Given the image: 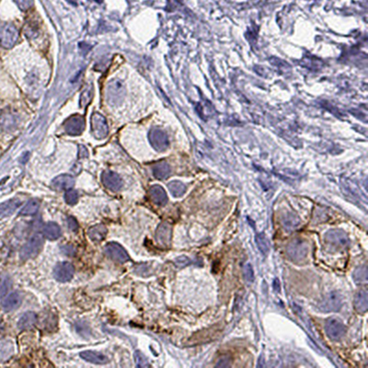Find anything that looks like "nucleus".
Wrapping results in <instances>:
<instances>
[{"mask_svg":"<svg viewBox=\"0 0 368 368\" xmlns=\"http://www.w3.org/2000/svg\"><path fill=\"white\" fill-rule=\"evenodd\" d=\"M104 252L110 259L117 261L120 263H125L130 259L127 251L116 242H110L104 247Z\"/></svg>","mask_w":368,"mask_h":368,"instance_id":"0eeeda50","label":"nucleus"},{"mask_svg":"<svg viewBox=\"0 0 368 368\" xmlns=\"http://www.w3.org/2000/svg\"><path fill=\"white\" fill-rule=\"evenodd\" d=\"M309 245L301 239H295L288 244L286 253L289 259L294 262H299L306 259L309 254Z\"/></svg>","mask_w":368,"mask_h":368,"instance_id":"20e7f679","label":"nucleus"},{"mask_svg":"<svg viewBox=\"0 0 368 368\" xmlns=\"http://www.w3.org/2000/svg\"><path fill=\"white\" fill-rule=\"evenodd\" d=\"M353 280L356 284H363L368 281V267L367 265H362L356 268L352 274Z\"/></svg>","mask_w":368,"mask_h":368,"instance_id":"c85d7f7f","label":"nucleus"},{"mask_svg":"<svg viewBox=\"0 0 368 368\" xmlns=\"http://www.w3.org/2000/svg\"><path fill=\"white\" fill-rule=\"evenodd\" d=\"M19 37L17 28L11 23H2L0 25V45L5 49L12 48Z\"/></svg>","mask_w":368,"mask_h":368,"instance_id":"7ed1b4c3","label":"nucleus"},{"mask_svg":"<svg viewBox=\"0 0 368 368\" xmlns=\"http://www.w3.org/2000/svg\"><path fill=\"white\" fill-rule=\"evenodd\" d=\"M18 126V116L11 110H4L0 115V126L6 131L14 130Z\"/></svg>","mask_w":368,"mask_h":368,"instance_id":"2eb2a0df","label":"nucleus"},{"mask_svg":"<svg viewBox=\"0 0 368 368\" xmlns=\"http://www.w3.org/2000/svg\"><path fill=\"white\" fill-rule=\"evenodd\" d=\"M92 131L96 139H103L109 134V126L106 118L99 112H94L92 116Z\"/></svg>","mask_w":368,"mask_h":368,"instance_id":"39448f33","label":"nucleus"},{"mask_svg":"<svg viewBox=\"0 0 368 368\" xmlns=\"http://www.w3.org/2000/svg\"><path fill=\"white\" fill-rule=\"evenodd\" d=\"M149 196L152 202L158 205H165L167 202V193L159 185H154L151 187Z\"/></svg>","mask_w":368,"mask_h":368,"instance_id":"6ab92c4d","label":"nucleus"},{"mask_svg":"<svg viewBox=\"0 0 368 368\" xmlns=\"http://www.w3.org/2000/svg\"><path fill=\"white\" fill-rule=\"evenodd\" d=\"M256 242H257V246L259 248V251L263 254H267L269 251V243L265 236L263 234L257 235Z\"/></svg>","mask_w":368,"mask_h":368,"instance_id":"2f4dec72","label":"nucleus"},{"mask_svg":"<svg viewBox=\"0 0 368 368\" xmlns=\"http://www.w3.org/2000/svg\"><path fill=\"white\" fill-rule=\"evenodd\" d=\"M168 190L174 197H181L186 192V187L181 182L174 181L168 184Z\"/></svg>","mask_w":368,"mask_h":368,"instance_id":"c756f323","label":"nucleus"},{"mask_svg":"<svg viewBox=\"0 0 368 368\" xmlns=\"http://www.w3.org/2000/svg\"><path fill=\"white\" fill-rule=\"evenodd\" d=\"M62 231L58 224L48 222L43 226V236L49 240H56L61 237Z\"/></svg>","mask_w":368,"mask_h":368,"instance_id":"5701e85b","label":"nucleus"},{"mask_svg":"<svg viewBox=\"0 0 368 368\" xmlns=\"http://www.w3.org/2000/svg\"><path fill=\"white\" fill-rule=\"evenodd\" d=\"M40 205H41V202L39 200L32 199L26 203L25 206H23L22 209L20 210L19 215L20 216H34L38 213V211L40 209Z\"/></svg>","mask_w":368,"mask_h":368,"instance_id":"bb28decb","label":"nucleus"},{"mask_svg":"<svg viewBox=\"0 0 368 368\" xmlns=\"http://www.w3.org/2000/svg\"><path fill=\"white\" fill-rule=\"evenodd\" d=\"M11 285V279L7 274H0V299L4 297Z\"/></svg>","mask_w":368,"mask_h":368,"instance_id":"7c9ffc66","label":"nucleus"},{"mask_svg":"<svg viewBox=\"0 0 368 368\" xmlns=\"http://www.w3.org/2000/svg\"><path fill=\"white\" fill-rule=\"evenodd\" d=\"M107 233H108V229L106 228V226L103 225H95L89 229L88 236L92 241L99 242L106 238Z\"/></svg>","mask_w":368,"mask_h":368,"instance_id":"b1692460","label":"nucleus"},{"mask_svg":"<svg viewBox=\"0 0 368 368\" xmlns=\"http://www.w3.org/2000/svg\"><path fill=\"white\" fill-rule=\"evenodd\" d=\"M21 205V201L17 198L0 203V217H9Z\"/></svg>","mask_w":368,"mask_h":368,"instance_id":"412c9836","label":"nucleus"},{"mask_svg":"<svg viewBox=\"0 0 368 368\" xmlns=\"http://www.w3.org/2000/svg\"><path fill=\"white\" fill-rule=\"evenodd\" d=\"M325 331L328 337L332 341H338L345 334V327L343 322L337 318H329L325 324Z\"/></svg>","mask_w":368,"mask_h":368,"instance_id":"1a4fd4ad","label":"nucleus"},{"mask_svg":"<svg viewBox=\"0 0 368 368\" xmlns=\"http://www.w3.org/2000/svg\"><path fill=\"white\" fill-rule=\"evenodd\" d=\"M171 226L167 222H163L159 225L156 231V240L161 247L167 248L169 246L171 240Z\"/></svg>","mask_w":368,"mask_h":368,"instance_id":"4468645a","label":"nucleus"},{"mask_svg":"<svg viewBox=\"0 0 368 368\" xmlns=\"http://www.w3.org/2000/svg\"><path fill=\"white\" fill-rule=\"evenodd\" d=\"M75 274V268L68 261H61L54 269L55 278L62 283L70 281Z\"/></svg>","mask_w":368,"mask_h":368,"instance_id":"9d476101","label":"nucleus"},{"mask_svg":"<svg viewBox=\"0 0 368 368\" xmlns=\"http://www.w3.org/2000/svg\"><path fill=\"white\" fill-rule=\"evenodd\" d=\"M96 2H98V3H101L102 2V0H95Z\"/></svg>","mask_w":368,"mask_h":368,"instance_id":"a19ab883","label":"nucleus"},{"mask_svg":"<svg viewBox=\"0 0 368 368\" xmlns=\"http://www.w3.org/2000/svg\"><path fill=\"white\" fill-rule=\"evenodd\" d=\"M93 92H94V89H93V86L92 84H89L88 86H86V88L84 89L83 92L80 95V99H79V106L81 108H87L90 103L92 102V99H93Z\"/></svg>","mask_w":368,"mask_h":368,"instance_id":"cd10ccee","label":"nucleus"},{"mask_svg":"<svg viewBox=\"0 0 368 368\" xmlns=\"http://www.w3.org/2000/svg\"><path fill=\"white\" fill-rule=\"evenodd\" d=\"M148 138L152 147L157 151H164L168 146L167 135L159 129L151 130Z\"/></svg>","mask_w":368,"mask_h":368,"instance_id":"ddd939ff","label":"nucleus"},{"mask_svg":"<svg viewBox=\"0 0 368 368\" xmlns=\"http://www.w3.org/2000/svg\"><path fill=\"white\" fill-rule=\"evenodd\" d=\"M13 1L17 5L18 8L22 11H27L34 7V0H13Z\"/></svg>","mask_w":368,"mask_h":368,"instance_id":"c9c22d12","label":"nucleus"},{"mask_svg":"<svg viewBox=\"0 0 368 368\" xmlns=\"http://www.w3.org/2000/svg\"><path fill=\"white\" fill-rule=\"evenodd\" d=\"M22 302V296L18 292H13L9 294V295L3 300L1 306L2 309L6 312H9L12 310H17Z\"/></svg>","mask_w":368,"mask_h":368,"instance_id":"a211bd4d","label":"nucleus"},{"mask_svg":"<svg viewBox=\"0 0 368 368\" xmlns=\"http://www.w3.org/2000/svg\"><path fill=\"white\" fill-rule=\"evenodd\" d=\"M229 366V359L227 357H222L217 364V368H228Z\"/></svg>","mask_w":368,"mask_h":368,"instance_id":"4c0bfd02","label":"nucleus"},{"mask_svg":"<svg viewBox=\"0 0 368 368\" xmlns=\"http://www.w3.org/2000/svg\"><path fill=\"white\" fill-rule=\"evenodd\" d=\"M169 173H170V167L165 161L157 163L153 167V174L159 180L166 179L167 176L169 175Z\"/></svg>","mask_w":368,"mask_h":368,"instance_id":"a878e982","label":"nucleus"},{"mask_svg":"<svg viewBox=\"0 0 368 368\" xmlns=\"http://www.w3.org/2000/svg\"><path fill=\"white\" fill-rule=\"evenodd\" d=\"M101 182L107 189L112 192H117L123 187L122 178L110 170H106L101 174Z\"/></svg>","mask_w":368,"mask_h":368,"instance_id":"f8f14e48","label":"nucleus"},{"mask_svg":"<svg viewBox=\"0 0 368 368\" xmlns=\"http://www.w3.org/2000/svg\"><path fill=\"white\" fill-rule=\"evenodd\" d=\"M42 246H43L42 235L39 233L34 234L21 248V250L19 251V257L23 260L34 259L41 252Z\"/></svg>","mask_w":368,"mask_h":368,"instance_id":"f03ea898","label":"nucleus"},{"mask_svg":"<svg viewBox=\"0 0 368 368\" xmlns=\"http://www.w3.org/2000/svg\"><path fill=\"white\" fill-rule=\"evenodd\" d=\"M37 323V315L34 312H26L18 321V327L21 331L32 329Z\"/></svg>","mask_w":368,"mask_h":368,"instance_id":"4be33fe9","label":"nucleus"},{"mask_svg":"<svg viewBox=\"0 0 368 368\" xmlns=\"http://www.w3.org/2000/svg\"><path fill=\"white\" fill-rule=\"evenodd\" d=\"M126 97V87L119 79H112L106 87V100L110 105H120Z\"/></svg>","mask_w":368,"mask_h":368,"instance_id":"f257e3e1","label":"nucleus"},{"mask_svg":"<svg viewBox=\"0 0 368 368\" xmlns=\"http://www.w3.org/2000/svg\"><path fill=\"white\" fill-rule=\"evenodd\" d=\"M79 355L82 359L89 362V363H92V364L105 365V364L109 363V358L106 355H104L103 353H101L99 351L88 350V351H81Z\"/></svg>","mask_w":368,"mask_h":368,"instance_id":"f3484780","label":"nucleus"},{"mask_svg":"<svg viewBox=\"0 0 368 368\" xmlns=\"http://www.w3.org/2000/svg\"><path fill=\"white\" fill-rule=\"evenodd\" d=\"M134 360L137 368H147L149 367V364L147 362L145 355L143 354L141 351H136L134 352Z\"/></svg>","mask_w":368,"mask_h":368,"instance_id":"72a5a7b5","label":"nucleus"},{"mask_svg":"<svg viewBox=\"0 0 368 368\" xmlns=\"http://www.w3.org/2000/svg\"><path fill=\"white\" fill-rule=\"evenodd\" d=\"M282 223L283 226L287 231H293L296 229V227L300 225V220L296 216L293 214H285V216L282 218Z\"/></svg>","mask_w":368,"mask_h":368,"instance_id":"393cba45","label":"nucleus"},{"mask_svg":"<svg viewBox=\"0 0 368 368\" xmlns=\"http://www.w3.org/2000/svg\"><path fill=\"white\" fill-rule=\"evenodd\" d=\"M67 223H68L69 228H70L72 231L75 232V231L78 230V224H77L76 220H75V218H73V217H69V218H67Z\"/></svg>","mask_w":368,"mask_h":368,"instance_id":"e433bc0d","label":"nucleus"},{"mask_svg":"<svg viewBox=\"0 0 368 368\" xmlns=\"http://www.w3.org/2000/svg\"><path fill=\"white\" fill-rule=\"evenodd\" d=\"M243 276L246 282L248 283H253L254 281V272L251 266V263H247L244 265L243 268Z\"/></svg>","mask_w":368,"mask_h":368,"instance_id":"f704fd0d","label":"nucleus"},{"mask_svg":"<svg viewBox=\"0 0 368 368\" xmlns=\"http://www.w3.org/2000/svg\"><path fill=\"white\" fill-rule=\"evenodd\" d=\"M65 201L69 205H75L78 202V193L75 190L69 189L65 193Z\"/></svg>","mask_w":368,"mask_h":368,"instance_id":"473e14b6","label":"nucleus"},{"mask_svg":"<svg viewBox=\"0 0 368 368\" xmlns=\"http://www.w3.org/2000/svg\"><path fill=\"white\" fill-rule=\"evenodd\" d=\"M354 309L358 313H366L368 309V293L367 289H362L356 294L353 302Z\"/></svg>","mask_w":368,"mask_h":368,"instance_id":"aec40b11","label":"nucleus"},{"mask_svg":"<svg viewBox=\"0 0 368 368\" xmlns=\"http://www.w3.org/2000/svg\"><path fill=\"white\" fill-rule=\"evenodd\" d=\"M64 128L69 135H79L83 133L85 129V119L79 114L71 115L64 123Z\"/></svg>","mask_w":368,"mask_h":368,"instance_id":"6e6552de","label":"nucleus"},{"mask_svg":"<svg viewBox=\"0 0 368 368\" xmlns=\"http://www.w3.org/2000/svg\"><path fill=\"white\" fill-rule=\"evenodd\" d=\"M78 155H79V158H86V157H88L89 156L88 149L85 147H83V146H80L79 147V153H78Z\"/></svg>","mask_w":368,"mask_h":368,"instance_id":"ea45409f","label":"nucleus"},{"mask_svg":"<svg viewBox=\"0 0 368 368\" xmlns=\"http://www.w3.org/2000/svg\"><path fill=\"white\" fill-rule=\"evenodd\" d=\"M75 184V180L72 176L62 174L52 181V187L58 191H65L71 189Z\"/></svg>","mask_w":368,"mask_h":368,"instance_id":"dca6fc26","label":"nucleus"},{"mask_svg":"<svg viewBox=\"0 0 368 368\" xmlns=\"http://www.w3.org/2000/svg\"><path fill=\"white\" fill-rule=\"evenodd\" d=\"M189 263H190V259H188L187 257H179L178 259H176V264L178 266H186Z\"/></svg>","mask_w":368,"mask_h":368,"instance_id":"58836bf2","label":"nucleus"},{"mask_svg":"<svg viewBox=\"0 0 368 368\" xmlns=\"http://www.w3.org/2000/svg\"><path fill=\"white\" fill-rule=\"evenodd\" d=\"M343 306L341 294L338 292H331L324 297L323 301L319 305V310L323 312L339 311Z\"/></svg>","mask_w":368,"mask_h":368,"instance_id":"9b49d317","label":"nucleus"},{"mask_svg":"<svg viewBox=\"0 0 368 368\" xmlns=\"http://www.w3.org/2000/svg\"><path fill=\"white\" fill-rule=\"evenodd\" d=\"M325 242L337 250L344 249L349 244V239L345 232L340 229H332L325 235Z\"/></svg>","mask_w":368,"mask_h":368,"instance_id":"423d86ee","label":"nucleus"}]
</instances>
